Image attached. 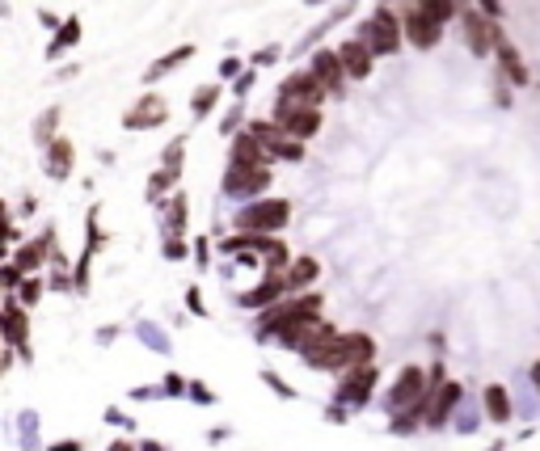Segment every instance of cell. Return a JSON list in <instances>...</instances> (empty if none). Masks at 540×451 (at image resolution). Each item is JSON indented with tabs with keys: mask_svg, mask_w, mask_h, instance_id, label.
I'll return each mask as SVG.
<instances>
[{
	"mask_svg": "<svg viewBox=\"0 0 540 451\" xmlns=\"http://www.w3.org/2000/svg\"><path fill=\"white\" fill-rule=\"evenodd\" d=\"M321 278V262L312 254H304V257H296V262L287 266V287L296 291V296H304L312 283Z\"/></svg>",
	"mask_w": 540,
	"mask_h": 451,
	"instance_id": "83f0119b",
	"label": "cell"
},
{
	"mask_svg": "<svg viewBox=\"0 0 540 451\" xmlns=\"http://www.w3.org/2000/svg\"><path fill=\"white\" fill-rule=\"evenodd\" d=\"M275 98L296 101V106H321L330 93H325V85H321V80L309 72V64H304V68H296V72H287V77L279 80Z\"/></svg>",
	"mask_w": 540,
	"mask_h": 451,
	"instance_id": "7c38bea8",
	"label": "cell"
},
{
	"mask_svg": "<svg viewBox=\"0 0 540 451\" xmlns=\"http://www.w3.org/2000/svg\"><path fill=\"white\" fill-rule=\"evenodd\" d=\"M528 380H532V388H536V393H540V359L528 367Z\"/></svg>",
	"mask_w": 540,
	"mask_h": 451,
	"instance_id": "6f0895ef",
	"label": "cell"
},
{
	"mask_svg": "<svg viewBox=\"0 0 540 451\" xmlns=\"http://www.w3.org/2000/svg\"><path fill=\"white\" fill-rule=\"evenodd\" d=\"M80 34H85V22H80L77 13H68V17H64V26H59V30L51 34V43H47V51H43V56L51 59V64H56V59L64 56V51H72V47L80 43Z\"/></svg>",
	"mask_w": 540,
	"mask_h": 451,
	"instance_id": "d4e9b609",
	"label": "cell"
},
{
	"mask_svg": "<svg viewBox=\"0 0 540 451\" xmlns=\"http://www.w3.org/2000/svg\"><path fill=\"white\" fill-rule=\"evenodd\" d=\"M262 384H266V388H275V393L283 396V401H296V388H291V384H283V380H279L275 372H262Z\"/></svg>",
	"mask_w": 540,
	"mask_h": 451,
	"instance_id": "b9f144b4",
	"label": "cell"
},
{
	"mask_svg": "<svg viewBox=\"0 0 540 451\" xmlns=\"http://www.w3.org/2000/svg\"><path fill=\"white\" fill-rule=\"evenodd\" d=\"M355 38H359V43H367V51H372L376 59L397 56L401 47H406V26H401V13L393 9V5H376L364 22H359Z\"/></svg>",
	"mask_w": 540,
	"mask_h": 451,
	"instance_id": "6da1fadb",
	"label": "cell"
},
{
	"mask_svg": "<svg viewBox=\"0 0 540 451\" xmlns=\"http://www.w3.org/2000/svg\"><path fill=\"white\" fill-rule=\"evenodd\" d=\"M122 131H153V127H165L169 122V101L161 93H143L135 98V106L122 110Z\"/></svg>",
	"mask_w": 540,
	"mask_h": 451,
	"instance_id": "8fae6325",
	"label": "cell"
},
{
	"mask_svg": "<svg viewBox=\"0 0 540 451\" xmlns=\"http://www.w3.org/2000/svg\"><path fill=\"white\" fill-rule=\"evenodd\" d=\"M376 380H380V372H376V363H367V367H355V372H342V380H338V405H367L372 401V393H376Z\"/></svg>",
	"mask_w": 540,
	"mask_h": 451,
	"instance_id": "2e32d148",
	"label": "cell"
},
{
	"mask_svg": "<svg viewBox=\"0 0 540 451\" xmlns=\"http://www.w3.org/2000/svg\"><path fill=\"white\" fill-rule=\"evenodd\" d=\"M427 375H430V388H443V384H448V367H443V359H435V363L427 367Z\"/></svg>",
	"mask_w": 540,
	"mask_h": 451,
	"instance_id": "c3c4849f",
	"label": "cell"
},
{
	"mask_svg": "<svg viewBox=\"0 0 540 451\" xmlns=\"http://www.w3.org/2000/svg\"><path fill=\"white\" fill-rule=\"evenodd\" d=\"M186 309L195 312V317H207V309H203V291H199V287H186Z\"/></svg>",
	"mask_w": 540,
	"mask_h": 451,
	"instance_id": "7dc6e473",
	"label": "cell"
},
{
	"mask_svg": "<svg viewBox=\"0 0 540 451\" xmlns=\"http://www.w3.org/2000/svg\"><path fill=\"white\" fill-rule=\"evenodd\" d=\"M207 257H211V245H207V236H199V241H195V262L207 266Z\"/></svg>",
	"mask_w": 540,
	"mask_h": 451,
	"instance_id": "f907efd6",
	"label": "cell"
},
{
	"mask_svg": "<svg viewBox=\"0 0 540 451\" xmlns=\"http://www.w3.org/2000/svg\"><path fill=\"white\" fill-rule=\"evenodd\" d=\"M106 451H140V443H132V439H114Z\"/></svg>",
	"mask_w": 540,
	"mask_h": 451,
	"instance_id": "11a10c76",
	"label": "cell"
},
{
	"mask_svg": "<svg viewBox=\"0 0 540 451\" xmlns=\"http://www.w3.org/2000/svg\"><path fill=\"white\" fill-rule=\"evenodd\" d=\"M461 34H464V47H469L477 59H494V43H498V34H503V26L490 22L477 5H469V9L461 13Z\"/></svg>",
	"mask_w": 540,
	"mask_h": 451,
	"instance_id": "ba28073f",
	"label": "cell"
},
{
	"mask_svg": "<svg viewBox=\"0 0 540 451\" xmlns=\"http://www.w3.org/2000/svg\"><path fill=\"white\" fill-rule=\"evenodd\" d=\"M351 5H359V0H351Z\"/></svg>",
	"mask_w": 540,
	"mask_h": 451,
	"instance_id": "91938a15",
	"label": "cell"
},
{
	"mask_svg": "<svg viewBox=\"0 0 540 451\" xmlns=\"http://www.w3.org/2000/svg\"><path fill=\"white\" fill-rule=\"evenodd\" d=\"M72 169H77V143L68 140V135H59V140L43 152V173L51 177V182H68Z\"/></svg>",
	"mask_w": 540,
	"mask_h": 451,
	"instance_id": "d6986e66",
	"label": "cell"
},
{
	"mask_svg": "<svg viewBox=\"0 0 540 451\" xmlns=\"http://www.w3.org/2000/svg\"><path fill=\"white\" fill-rule=\"evenodd\" d=\"M279 59H283V47L270 43V47H258L254 59H249V68H258V72H262V68H275Z\"/></svg>",
	"mask_w": 540,
	"mask_h": 451,
	"instance_id": "74e56055",
	"label": "cell"
},
{
	"mask_svg": "<svg viewBox=\"0 0 540 451\" xmlns=\"http://www.w3.org/2000/svg\"><path fill=\"white\" fill-rule=\"evenodd\" d=\"M351 13H355V5H351V0H342L338 9H334L330 17H321V22L312 26V30L304 34V38H300V43L291 47V51H287V56H291V59H300V56H304V51H309V56H312V51H317V47H321V38H325V34H330V30H338V22H346Z\"/></svg>",
	"mask_w": 540,
	"mask_h": 451,
	"instance_id": "44dd1931",
	"label": "cell"
},
{
	"mask_svg": "<svg viewBox=\"0 0 540 451\" xmlns=\"http://www.w3.org/2000/svg\"><path fill=\"white\" fill-rule=\"evenodd\" d=\"M494 106L498 110H511V85L503 77H494Z\"/></svg>",
	"mask_w": 540,
	"mask_h": 451,
	"instance_id": "f6af8a7d",
	"label": "cell"
},
{
	"mask_svg": "<svg viewBox=\"0 0 540 451\" xmlns=\"http://www.w3.org/2000/svg\"><path fill=\"white\" fill-rule=\"evenodd\" d=\"M473 5L485 13V17H490V22H503V13H507V5H503V0H473Z\"/></svg>",
	"mask_w": 540,
	"mask_h": 451,
	"instance_id": "ee69618b",
	"label": "cell"
},
{
	"mask_svg": "<svg viewBox=\"0 0 540 451\" xmlns=\"http://www.w3.org/2000/svg\"><path fill=\"white\" fill-rule=\"evenodd\" d=\"M43 291H47L43 275H30V278H26V283H22V287H17V291H13V296L22 299L26 309H38V299H43Z\"/></svg>",
	"mask_w": 540,
	"mask_h": 451,
	"instance_id": "e575fe53",
	"label": "cell"
},
{
	"mask_svg": "<svg viewBox=\"0 0 540 451\" xmlns=\"http://www.w3.org/2000/svg\"><path fill=\"white\" fill-rule=\"evenodd\" d=\"M385 5V0H380ZM393 9L401 13V26H406V43L414 47V51H435L443 38V26L435 22V17H427V13L414 5V0H406V5H393Z\"/></svg>",
	"mask_w": 540,
	"mask_h": 451,
	"instance_id": "9c48e42d",
	"label": "cell"
},
{
	"mask_svg": "<svg viewBox=\"0 0 540 451\" xmlns=\"http://www.w3.org/2000/svg\"><path fill=\"white\" fill-rule=\"evenodd\" d=\"M190 396H195V401H203V405H211V401H216V393H211L207 384H199V380L190 384Z\"/></svg>",
	"mask_w": 540,
	"mask_h": 451,
	"instance_id": "681fc988",
	"label": "cell"
},
{
	"mask_svg": "<svg viewBox=\"0 0 540 451\" xmlns=\"http://www.w3.org/2000/svg\"><path fill=\"white\" fill-rule=\"evenodd\" d=\"M482 405H485V418L494 422V426H507V422L515 418V401H511L507 384H485Z\"/></svg>",
	"mask_w": 540,
	"mask_h": 451,
	"instance_id": "cb8c5ba5",
	"label": "cell"
},
{
	"mask_svg": "<svg viewBox=\"0 0 540 451\" xmlns=\"http://www.w3.org/2000/svg\"><path fill=\"white\" fill-rule=\"evenodd\" d=\"M228 161H237V165H270L266 148H262V143H258L249 131L232 135V143H228Z\"/></svg>",
	"mask_w": 540,
	"mask_h": 451,
	"instance_id": "4316f807",
	"label": "cell"
},
{
	"mask_svg": "<svg viewBox=\"0 0 540 451\" xmlns=\"http://www.w3.org/2000/svg\"><path fill=\"white\" fill-rule=\"evenodd\" d=\"M270 119L283 127L291 140L309 143L312 135L321 131V122H325V114H321V106H296V101H283L275 98V106H270Z\"/></svg>",
	"mask_w": 540,
	"mask_h": 451,
	"instance_id": "52a82bcc",
	"label": "cell"
},
{
	"mask_svg": "<svg viewBox=\"0 0 540 451\" xmlns=\"http://www.w3.org/2000/svg\"><path fill=\"white\" fill-rule=\"evenodd\" d=\"M195 56H199V47H195V43H182V47H174L169 56L153 59V64H148V72H140V80H143V85H156V80H165L169 72H177V68H182V64H190V59H195Z\"/></svg>",
	"mask_w": 540,
	"mask_h": 451,
	"instance_id": "603a6c76",
	"label": "cell"
},
{
	"mask_svg": "<svg viewBox=\"0 0 540 451\" xmlns=\"http://www.w3.org/2000/svg\"><path fill=\"white\" fill-rule=\"evenodd\" d=\"M266 156H270V165H275V161H287V165H296V161H304V143L291 140V135H283V140H275L270 148H266Z\"/></svg>",
	"mask_w": 540,
	"mask_h": 451,
	"instance_id": "d6a6232c",
	"label": "cell"
},
{
	"mask_svg": "<svg viewBox=\"0 0 540 451\" xmlns=\"http://www.w3.org/2000/svg\"><path fill=\"white\" fill-rule=\"evenodd\" d=\"M38 22H43V26H47V30L56 34V30H59V26H64V17H56V13H47V9H43V13H38Z\"/></svg>",
	"mask_w": 540,
	"mask_h": 451,
	"instance_id": "816d5d0a",
	"label": "cell"
},
{
	"mask_svg": "<svg viewBox=\"0 0 540 451\" xmlns=\"http://www.w3.org/2000/svg\"><path fill=\"white\" fill-rule=\"evenodd\" d=\"M287 224H291V203H287V198H275V194L254 198V203L237 207V215H232V228L237 232H262V236H275Z\"/></svg>",
	"mask_w": 540,
	"mask_h": 451,
	"instance_id": "277c9868",
	"label": "cell"
},
{
	"mask_svg": "<svg viewBox=\"0 0 540 451\" xmlns=\"http://www.w3.org/2000/svg\"><path fill=\"white\" fill-rule=\"evenodd\" d=\"M245 72H249V68H245V59H241V56H228V59L220 64V80H241Z\"/></svg>",
	"mask_w": 540,
	"mask_h": 451,
	"instance_id": "60d3db41",
	"label": "cell"
},
{
	"mask_svg": "<svg viewBox=\"0 0 540 451\" xmlns=\"http://www.w3.org/2000/svg\"><path fill=\"white\" fill-rule=\"evenodd\" d=\"M418 426H422V418L414 414V409H406V414H393V418H388V430H393V435H414Z\"/></svg>",
	"mask_w": 540,
	"mask_h": 451,
	"instance_id": "8d00e7d4",
	"label": "cell"
},
{
	"mask_svg": "<svg viewBox=\"0 0 540 451\" xmlns=\"http://www.w3.org/2000/svg\"><path fill=\"white\" fill-rule=\"evenodd\" d=\"M224 98V80H207V85H199L195 93H190V119L203 122L216 114V106H220Z\"/></svg>",
	"mask_w": 540,
	"mask_h": 451,
	"instance_id": "484cf974",
	"label": "cell"
},
{
	"mask_svg": "<svg viewBox=\"0 0 540 451\" xmlns=\"http://www.w3.org/2000/svg\"><path fill=\"white\" fill-rule=\"evenodd\" d=\"M309 72L325 85V93L330 98H346V68H342V56H338V47H317L309 56Z\"/></svg>",
	"mask_w": 540,
	"mask_h": 451,
	"instance_id": "4fadbf2b",
	"label": "cell"
},
{
	"mask_svg": "<svg viewBox=\"0 0 540 451\" xmlns=\"http://www.w3.org/2000/svg\"><path fill=\"white\" fill-rule=\"evenodd\" d=\"M342 333L334 330L325 317L317 320H296V325H287V330L275 333V346H283V351H296L300 359H309V354L325 351V346H334Z\"/></svg>",
	"mask_w": 540,
	"mask_h": 451,
	"instance_id": "5b68a950",
	"label": "cell"
},
{
	"mask_svg": "<svg viewBox=\"0 0 540 451\" xmlns=\"http://www.w3.org/2000/svg\"><path fill=\"white\" fill-rule=\"evenodd\" d=\"M59 119H64V106H47L43 114H38V119H34V127H30V135H34V143H38V148H51V143L59 140Z\"/></svg>",
	"mask_w": 540,
	"mask_h": 451,
	"instance_id": "f1b7e54d",
	"label": "cell"
},
{
	"mask_svg": "<svg viewBox=\"0 0 540 451\" xmlns=\"http://www.w3.org/2000/svg\"><path fill=\"white\" fill-rule=\"evenodd\" d=\"M338 56H342V68H346V77H351V80H372L376 56L367 51V43H359V38H342Z\"/></svg>",
	"mask_w": 540,
	"mask_h": 451,
	"instance_id": "ffe728a7",
	"label": "cell"
},
{
	"mask_svg": "<svg viewBox=\"0 0 540 451\" xmlns=\"http://www.w3.org/2000/svg\"><path fill=\"white\" fill-rule=\"evenodd\" d=\"M177 182H182V173H169V169H156L153 177H148V186H143V198L148 203H169V190H177Z\"/></svg>",
	"mask_w": 540,
	"mask_h": 451,
	"instance_id": "1f68e13d",
	"label": "cell"
},
{
	"mask_svg": "<svg viewBox=\"0 0 540 451\" xmlns=\"http://www.w3.org/2000/svg\"><path fill=\"white\" fill-rule=\"evenodd\" d=\"M254 80H258V68H249V72H245L241 80H232V93H237V101H241L245 93H249V89H254Z\"/></svg>",
	"mask_w": 540,
	"mask_h": 451,
	"instance_id": "bcb514c9",
	"label": "cell"
},
{
	"mask_svg": "<svg viewBox=\"0 0 540 451\" xmlns=\"http://www.w3.org/2000/svg\"><path fill=\"white\" fill-rule=\"evenodd\" d=\"M304 5H309V9H317V5H325V0H304Z\"/></svg>",
	"mask_w": 540,
	"mask_h": 451,
	"instance_id": "680465c9",
	"label": "cell"
},
{
	"mask_svg": "<svg viewBox=\"0 0 540 451\" xmlns=\"http://www.w3.org/2000/svg\"><path fill=\"white\" fill-rule=\"evenodd\" d=\"M430 393V375L427 367H406V372L393 380L388 388V414H406V409H418Z\"/></svg>",
	"mask_w": 540,
	"mask_h": 451,
	"instance_id": "30bf717a",
	"label": "cell"
},
{
	"mask_svg": "<svg viewBox=\"0 0 540 451\" xmlns=\"http://www.w3.org/2000/svg\"><path fill=\"white\" fill-rule=\"evenodd\" d=\"M161 393H165V396H182V393H190V384L177 372H169L165 380H161Z\"/></svg>",
	"mask_w": 540,
	"mask_h": 451,
	"instance_id": "7bdbcfd3",
	"label": "cell"
},
{
	"mask_svg": "<svg viewBox=\"0 0 540 451\" xmlns=\"http://www.w3.org/2000/svg\"><path fill=\"white\" fill-rule=\"evenodd\" d=\"M161 254H165L169 262H182V257H186V254H195V249H190V245L182 241V236H165V245H161Z\"/></svg>",
	"mask_w": 540,
	"mask_h": 451,
	"instance_id": "ab89813d",
	"label": "cell"
},
{
	"mask_svg": "<svg viewBox=\"0 0 540 451\" xmlns=\"http://www.w3.org/2000/svg\"><path fill=\"white\" fill-rule=\"evenodd\" d=\"M427 17H435L439 26H448V22H461V13L473 5V0H414Z\"/></svg>",
	"mask_w": 540,
	"mask_h": 451,
	"instance_id": "f546056e",
	"label": "cell"
},
{
	"mask_svg": "<svg viewBox=\"0 0 540 451\" xmlns=\"http://www.w3.org/2000/svg\"><path fill=\"white\" fill-rule=\"evenodd\" d=\"M51 254H56V228H43V236H34V241H22L17 245V254H13V262L22 266V275H43V266L51 262Z\"/></svg>",
	"mask_w": 540,
	"mask_h": 451,
	"instance_id": "ac0fdd59",
	"label": "cell"
},
{
	"mask_svg": "<svg viewBox=\"0 0 540 451\" xmlns=\"http://www.w3.org/2000/svg\"><path fill=\"white\" fill-rule=\"evenodd\" d=\"M461 396H464V388L456 384V380H448L443 388H430V414H427V426H430V430L448 426V418H452V409L461 405Z\"/></svg>",
	"mask_w": 540,
	"mask_h": 451,
	"instance_id": "7402d4cb",
	"label": "cell"
},
{
	"mask_svg": "<svg viewBox=\"0 0 540 451\" xmlns=\"http://www.w3.org/2000/svg\"><path fill=\"white\" fill-rule=\"evenodd\" d=\"M309 367H317V372H355V367H367V363H376V341H372V333H342L334 346H325V351H317V354H309L304 359Z\"/></svg>",
	"mask_w": 540,
	"mask_h": 451,
	"instance_id": "7a4b0ae2",
	"label": "cell"
},
{
	"mask_svg": "<svg viewBox=\"0 0 540 451\" xmlns=\"http://www.w3.org/2000/svg\"><path fill=\"white\" fill-rule=\"evenodd\" d=\"M321 309H325V299L317 296V291H304V296H291V299H279L275 309L258 312L254 320V338L258 341H275L279 330H287V325H296V320H317Z\"/></svg>",
	"mask_w": 540,
	"mask_h": 451,
	"instance_id": "3957f363",
	"label": "cell"
},
{
	"mask_svg": "<svg viewBox=\"0 0 540 451\" xmlns=\"http://www.w3.org/2000/svg\"><path fill=\"white\" fill-rule=\"evenodd\" d=\"M47 451H85V443H80V439H64V443H51Z\"/></svg>",
	"mask_w": 540,
	"mask_h": 451,
	"instance_id": "f5cc1de1",
	"label": "cell"
},
{
	"mask_svg": "<svg viewBox=\"0 0 540 451\" xmlns=\"http://www.w3.org/2000/svg\"><path fill=\"white\" fill-rule=\"evenodd\" d=\"M346 418H351V414H346V409H342L338 401H334V405H330V414H325V422H346Z\"/></svg>",
	"mask_w": 540,
	"mask_h": 451,
	"instance_id": "db71d44e",
	"label": "cell"
},
{
	"mask_svg": "<svg viewBox=\"0 0 540 451\" xmlns=\"http://www.w3.org/2000/svg\"><path fill=\"white\" fill-rule=\"evenodd\" d=\"M270 182H275V165H237V161H228V165H224L220 190L228 198L254 203V198H262L266 190H270Z\"/></svg>",
	"mask_w": 540,
	"mask_h": 451,
	"instance_id": "8992f818",
	"label": "cell"
},
{
	"mask_svg": "<svg viewBox=\"0 0 540 451\" xmlns=\"http://www.w3.org/2000/svg\"><path fill=\"white\" fill-rule=\"evenodd\" d=\"M0 317H5V346L17 351L22 359H30V351H26V341H30V312H26V304L17 296H5Z\"/></svg>",
	"mask_w": 540,
	"mask_h": 451,
	"instance_id": "e0dca14e",
	"label": "cell"
},
{
	"mask_svg": "<svg viewBox=\"0 0 540 451\" xmlns=\"http://www.w3.org/2000/svg\"><path fill=\"white\" fill-rule=\"evenodd\" d=\"M0 283H5V291H9V296H13V291H17V287H22V283H26L22 266L13 262V257H9V262H5V266H0Z\"/></svg>",
	"mask_w": 540,
	"mask_h": 451,
	"instance_id": "f35d334b",
	"label": "cell"
},
{
	"mask_svg": "<svg viewBox=\"0 0 540 451\" xmlns=\"http://www.w3.org/2000/svg\"><path fill=\"white\" fill-rule=\"evenodd\" d=\"M190 220V198L182 190H174V198L165 203V236H182Z\"/></svg>",
	"mask_w": 540,
	"mask_h": 451,
	"instance_id": "4dcf8cb0",
	"label": "cell"
},
{
	"mask_svg": "<svg viewBox=\"0 0 540 451\" xmlns=\"http://www.w3.org/2000/svg\"><path fill=\"white\" fill-rule=\"evenodd\" d=\"M494 64H498V77L507 80L511 89H528L532 85V68L524 64V56H519V47L507 38V30L498 34V43H494Z\"/></svg>",
	"mask_w": 540,
	"mask_h": 451,
	"instance_id": "9a60e30c",
	"label": "cell"
},
{
	"mask_svg": "<svg viewBox=\"0 0 540 451\" xmlns=\"http://www.w3.org/2000/svg\"><path fill=\"white\" fill-rule=\"evenodd\" d=\"M182 165H186V135H174V140L165 143V152H161V169L182 173Z\"/></svg>",
	"mask_w": 540,
	"mask_h": 451,
	"instance_id": "836d02e7",
	"label": "cell"
},
{
	"mask_svg": "<svg viewBox=\"0 0 540 451\" xmlns=\"http://www.w3.org/2000/svg\"><path fill=\"white\" fill-rule=\"evenodd\" d=\"M140 451H169L161 439H140Z\"/></svg>",
	"mask_w": 540,
	"mask_h": 451,
	"instance_id": "9f6ffc18",
	"label": "cell"
},
{
	"mask_svg": "<svg viewBox=\"0 0 540 451\" xmlns=\"http://www.w3.org/2000/svg\"><path fill=\"white\" fill-rule=\"evenodd\" d=\"M241 122H245V106H241V101H232L228 110H224V119H220V135H224V140L241 135Z\"/></svg>",
	"mask_w": 540,
	"mask_h": 451,
	"instance_id": "d590c367",
	"label": "cell"
},
{
	"mask_svg": "<svg viewBox=\"0 0 540 451\" xmlns=\"http://www.w3.org/2000/svg\"><path fill=\"white\" fill-rule=\"evenodd\" d=\"M287 291H291V287H287V270H266L262 283L249 287V291H241L237 304H241V309H254V312H266V309H275Z\"/></svg>",
	"mask_w": 540,
	"mask_h": 451,
	"instance_id": "5bb4252c",
	"label": "cell"
}]
</instances>
